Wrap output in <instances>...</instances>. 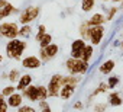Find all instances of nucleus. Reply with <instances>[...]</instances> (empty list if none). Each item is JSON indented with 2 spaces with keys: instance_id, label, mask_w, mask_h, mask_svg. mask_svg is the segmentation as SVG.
Listing matches in <instances>:
<instances>
[{
  "instance_id": "f257e3e1",
  "label": "nucleus",
  "mask_w": 123,
  "mask_h": 112,
  "mask_svg": "<svg viewBox=\"0 0 123 112\" xmlns=\"http://www.w3.org/2000/svg\"><path fill=\"white\" fill-rule=\"evenodd\" d=\"M28 42H25L23 39L19 38H13L6 44V55L7 58L10 60H20L22 58V54L26 49Z\"/></svg>"
},
{
  "instance_id": "f03ea898",
  "label": "nucleus",
  "mask_w": 123,
  "mask_h": 112,
  "mask_svg": "<svg viewBox=\"0 0 123 112\" xmlns=\"http://www.w3.org/2000/svg\"><path fill=\"white\" fill-rule=\"evenodd\" d=\"M65 69L70 74H77V76H83L90 69V61H84L83 58H74L70 57L65 61Z\"/></svg>"
},
{
  "instance_id": "7ed1b4c3",
  "label": "nucleus",
  "mask_w": 123,
  "mask_h": 112,
  "mask_svg": "<svg viewBox=\"0 0 123 112\" xmlns=\"http://www.w3.org/2000/svg\"><path fill=\"white\" fill-rule=\"evenodd\" d=\"M62 77H64V76L59 74V73L51 76V79H49V82H48V84H46L49 98H56V96H59V90H61V87L64 86Z\"/></svg>"
},
{
  "instance_id": "20e7f679",
  "label": "nucleus",
  "mask_w": 123,
  "mask_h": 112,
  "mask_svg": "<svg viewBox=\"0 0 123 112\" xmlns=\"http://www.w3.org/2000/svg\"><path fill=\"white\" fill-rule=\"evenodd\" d=\"M19 25L16 22H2L0 23V36L13 39L19 36Z\"/></svg>"
},
{
  "instance_id": "39448f33",
  "label": "nucleus",
  "mask_w": 123,
  "mask_h": 112,
  "mask_svg": "<svg viewBox=\"0 0 123 112\" xmlns=\"http://www.w3.org/2000/svg\"><path fill=\"white\" fill-rule=\"evenodd\" d=\"M41 15V7L38 6H29L26 7L25 10L20 12V16H19V22L22 25H26V23H32L38 16Z\"/></svg>"
},
{
  "instance_id": "423d86ee",
  "label": "nucleus",
  "mask_w": 123,
  "mask_h": 112,
  "mask_svg": "<svg viewBox=\"0 0 123 112\" xmlns=\"http://www.w3.org/2000/svg\"><path fill=\"white\" fill-rule=\"evenodd\" d=\"M104 34H106V29H104V25H96V26H90V42L93 45H100L103 38H104Z\"/></svg>"
},
{
  "instance_id": "0eeeda50",
  "label": "nucleus",
  "mask_w": 123,
  "mask_h": 112,
  "mask_svg": "<svg viewBox=\"0 0 123 112\" xmlns=\"http://www.w3.org/2000/svg\"><path fill=\"white\" fill-rule=\"evenodd\" d=\"M86 39L84 38H78V39H74L71 42V51H70V55L74 58H81L83 57V52H84V48H86Z\"/></svg>"
},
{
  "instance_id": "6e6552de",
  "label": "nucleus",
  "mask_w": 123,
  "mask_h": 112,
  "mask_svg": "<svg viewBox=\"0 0 123 112\" xmlns=\"http://www.w3.org/2000/svg\"><path fill=\"white\" fill-rule=\"evenodd\" d=\"M42 60L39 57H36V55H28V57H25L22 60V66L28 70H36L42 66Z\"/></svg>"
},
{
  "instance_id": "1a4fd4ad",
  "label": "nucleus",
  "mask_w": 123,
  "mask_h": 112,
  "mask_svg": "<svg viewBox=\"0 0 123 112\" xmlns=\"http://www.w3.org/2000/svg\"><path fill=\"white\" fill-rule=\"evenodd\" d=\"M23 98H28L31 102H39V96H38V86L35 84H29L26 89L22 90Z\"/></svg>"
},
{
  "instance_id": "9d476101",
  "label": "nucleus",
  "mask_w": 123,
  "mask_h": 112,
  "mask_svg": "<svg viewBox=\"0 0 123 112\" xmlns=\"http://www.w3.org/2000/svg\"><path fill=\"white\" fill-rule=\"evenodd\" d=\"M7 103L10 108H19L22 103H23V95L19 93V90H16L15 93H12L10 96H7Z\"/></svg>"
},
{
  "instance_id": "9b49d317",
  "label": "nucleus",
  "mask_w": 123,
  "mask_h": 112,
  "mask_svg": "<svg viewBox=\"0 0 123 112\" xmlns=\"http://www.w3.org/2000/svg\"><path fill=\"white\" fill-rule=\"evenodd\" d=\"M75 89H77V86H74V84H64L59 90V98L64 100H68L75 93Z\"/></svg>"
},
{
  "instance_id": "f8f14e48",
  "label": "nucleus",
  "mask_w": 123,
  "mask_h": 112,
  "mask_svg": "<svg viewBox=\"0 0 123 112\" xmlns=\"http://www.w3.org/2000/svg\"><path fill=\"white\" fill-rule=\"evenodd\" d=\"M114 66H116V63H114V60H111V58H109V60H106V61H103L100 66H98V71L101 73V74H104V76H109L113 70H114Z\"/></svg>"
},
{
  "instance_id": "ddd939ff",
  "label": "nucleus",
  "mask_w": 123,
  "mask_h": 112,
  "mask_svg": "<svg viewBox=\"0 0 123 112\" xmlns=\"http://www.w3.org/2000/svg\"><path fill=\"white\" fill-rule=\"evenodd\" d=\"M18 12H19V9H18V7H15L12 3H7L6 6L0 7V21H3V19H6L7 16L15 15V13H18Z\"/></svg>"
},
{
  "instance_id": "4468645a",
  "label": "nucleus",
  "mask_w": 123,
  "mask_h": 112,
  "mask_svg": "<svg viewBox=\"0 0 123 112\" xmlns=\"http://www.w3.org/2000/svg\"><path fill=\"white\" fill-rule=\"evenodd\" d=\"M106 22H107V19H106V15H103L101 12H97V13L91 15V18L87 21V23H88L90 26H96V25H104Z\"/></svg>"
},
{
  "instance_id": "2eb2a0df",
  "label": "nucleus",
  "mask_w": 123,
  "mask_h": 112,
  "mask_svg": "<svg viewBox=\"0 0 123 112\" xmlns=\"http://www.w3.org/2000/svg\"><path fill=\"white\" fill-rule=\"evenodd\" d=\"M29 84H32V76H31V74H22L20 79H19V82H18V84H16V89H18L19 92H22V90L26 89Z\"/></svg>"
},
{
  "instance_id": "dca6fc26",
  "label": "nucleus",
  "mask_w": 123,
  "mask_h": 112,
  "mask_svg": "<svg viewBox=\"0 0 123 112\" xmlns=\"http://www.w3.org/2000/svg\"><path fill=\"white\" fill-rule=\"evenodd\" d=\"M109 90H110V87H109V83H107V82H100V83H98V86L96 87V90H94V92L91 93V96L88 98V100L91 102L94 96H97V95H101V93H107Z\"/></svg>"
},
{
  "instance_id": "f3484780",
  "label": "nucleus",
  "mask_w": 123,
  "mask_h": 112,
  "mask_svg": "<svg viewBox=\"0 0 123 112\" xmlns=\"http://www.w3.org/2000/svg\"><path fill=\"white\" fill-rule=\"evenodd\" d=\"M109 105L110 106H120L123 105V98L119 92H111L109 95Z\"/></svg>"
},
{
  "instance_id": "a211bd4d",
  "label": "nucleus",
  "mask_w": 123,
  "mask_h": 112,
  "mask_svg": "<svg viewBox=\"0 0 123 112\" xmlns=\"http://www.w3.org/2000/svg\"><path fill=\"white\" fill-rule=\"evenodd\" d=\"M43 49H45L46 55L49 57V60H52V58H55V57H56V54H58V51H59V47H58L56 44L51 42V44H49V45H46Z\"/></svg>"
},
{
  "instance_id": "6ab92c4d",
  "label": "nucleus",
  "mask_w": 123,
  "mask_h": 112,
  "mask_svg": "<svg viewBox=\"0 0 123 112\" xmlns=\"http://www.w3.org/2000/svg\"><path fill=\"white\" fill-rule=\"evenodd\" d=\"M93 55H94V45L93 44H87L86 48H84V52H83V60L84 61H90L93 58Z\"/></svg>"
},
{
  "instance_id": "aec40b11",
  "label": "nucleus",
  "mask_w": 123,
  "mask_h": 112,
  "mask_svg": "<svg viewBox=\"0 0 123 112\" xmlns=\"http://www.w3.org/2000/svg\"><path fill=\"white\" fill-rule=\"evenodd\" d=\"M78 32H80V36H81V38H84L86 41H88V39H90V25H88L87 22H83V23L80 25Z\"/></svg>"
},
{
  "instance_id": "412c9836",
  "label": "nucleus",
  "mask_w": 123,
  "mask_h": 112,
  "mask_svg": "<svg viewBox=\"0 0 123 112\" xmlns=\"http://www.w3.org/2000/svg\"><path fill=\"white\" fill-rule=\"evenodd\" d=\"M32 34V26L31 23H26V25H22L19 28V36L20 38H29Z\"/></svg>"
},
{
  "instance_id": "4be33fe9",
  "label": "nucleus",
  "mask_w": 123,
  "mask_h": 112,
  "mask_svg": "<svg viewBox=\"0 0 123 112\" xmlns=\"http://www.w3.org/2000/svg\"><path fill=\"white\" fill-rule=\"evenodd\" d=\"M96 6V0H81V10L83 12H90Z\"/></svg>"
},
{
  "instance_id": "5701e85b",
  "label": "nucleus",
  "mask_w": 123,
  "mask_h": 112,
  "mask_svg": "<svg viewBox=\"0 0 123 112\" xmlns=\"http://www.w3.org/2000/svg\"><path fill=\"white\" fill-rule=\"evenodd\" d=\"M20 71L18 70V69H12L10 71H9V77H7V80L10 82V83H16V82H19V79H20Z\"/></svg>"
},
{
  "instance_id": "b1692460",
  "label": "nucleus",
  "mask_w": 123,
  "mask_h": 112,
  "mask_svg": "<svg viewBox=\"0 0 123 112\" xmlns=\"http://www.w3.org/2000/svg\"><path fill=\"white\" fill-rule=\"evenodd\" d=\"M38 96H39V100H45L46 98H49L48 87H46V86L39 84V86H38Z\"/></svg>"
},
{
  "instance_id": "393cba45",
  "label": "nucleus",
  "mask_w": 123,
  "mask_h": 112,
  "mask_svg": "<svg viewBox=\"0 0 123 112\" xmlns=\"http://www.w3.org/2000/svg\"><path fill=\"white\" fill-rule=\"evenodd\" d=\"M117 12H119V7H117V6H111V7H109V9H107V15H106L107 22H111V21L114 19V16L117 15Z\"/></svg>"
},
{
  "instance_id": "a878e982",
  "label": "nucleus",
  "mask_w": 123,
  "mask_h": 112,
  "mask_svg": "<svg viewBox=\"0 0 123 112\" xmlns=\"http://www.w3.org/2000/svg\"><path fill=\"white\" fill-rule=\"evenodd\" d=\"M52 42V35L51 34H45L42 38H41V41H39V48H45L46 45H49Z\"/></svg>"
},
{
  "instance_id": "bb28decb",
  "label": "nucleus",
  "mask_w": 123,
  "mask_h": 112,
  "mask_svg": "<svg viewBox=\"0 0 123 112\" xmlns=\"http://www.w3.org/2000/svg\"><path fill=\"white\" fill-rule=\"evenodd\" d=\"M107 83H109V87H110V89H116L117 84L120 83V77H119V76H111V77H109Z\"/></svg>"
},
{
  "instance_id": "cd10ccee",
  "label": "nucleus",
  "mask_w": 123,
  "mask_h": 112,
  "mask_svg": "<svg viewBox=\"0 0 123 112\" xmlns=\"http://www.w3.org/2000/svg\"><path fill=\"white\" fill-rule=\"evenodd\" d=\"M45 31H46V26H45V25H39V26H38V32H36V35H35V41H36V42H39L41 38L46 34Z\"/></svg>"
},
{
  "instance_id": "c85d7f7f",
  "label": "nucleus",
  "mask_w": 123,
  "mask_h": 112,
  "mask_svg": "<svg viewBox=\"0 0 123 112\" xmlns=\"http://www.w3.org/2000/svg\"><path fill=\"white\" fill-rule=\"evenodd\" d=\"M16 90H18V89H16V86H13V84H9V86H6V87L2 90V93H3V95L7 98V96H10L12 93H15Z\"/></svg>"
},
{
  "instance_id": "c756f323",
  "label": "nucleus",
  "mask_w": 123,
  "mask_h": 112,
  "mask_svg": "<svg viewBox=\"0 0 123 112\" xmlns=\"http://www.w3.org/2000/svg\"><path fill=\"white\" fill-rule=\"evenodd\" d=\"M39 109L43 111V112H51V106L48 105L46 99H45V100H39Z\"/></svg>"
},
{
  "instance_id": "7c9ffc66",
  "label": "nucleus",
  "mask_w": 123,
  "mask_h": 112,
  "mask_svg": "<svg viewBox=\"0 0 123 112\" xmlns=\"http://www.w3.org/2000/svg\"><path fill=\"white\" fill-rule=\"evenodd\" d=\"M18 111H19V112H35L36 109H35L33 106H29V105H20V106L18 108Z\"/></svg>"
},
{
  "instance_id": "2f4dec72",
  "label": "nucleus",
  "mask_w": 123,
  "mask_h": 112,
  "mask_svg": "<svg viewBox=\"0 0 123 112\" xmlns=\"http://www.w3.org/2000/svg\"><path fill=\"white\" fill-rule=\"evenodd\" d=\"M10 106H9V103H7V100H0V112H6L7 109H9Z\"/></svg>"
},
{
  "instance_id": "473e14b6",
  "label": "nucleus",
  "mask_w": 123,
  "mask_h": 112,
  "mask_svg": "<svg viewBox=\"0 0 123 112\" xmlns=\"http://www.w3.org/2000/svg\"><path fill=\"white\" fill-rule=\"evenodd\" d=\"M39 58H41L42 61H49V57L46 55V52H45L43 48H39Z\"/></svg>"
},
{
  "instance_id": "72a5a7b5",
  "label": "nucleus",
  "mask_w": 123,
  "mask_h": 112,
  "mask_svg": "<svg viewBox=\"0 0 123 112\" xmlns=\"http://www.w3.org/2000/svg\"><path fill=\"white\" fill-rule=\"evenodd\" d=\"M107 109V103H97V105H94V111H106Z\"/></svg>"
},
{
  "instance_id": "f704fd0d",
  "label": "nucleus",
  "mask_w": 123,
  "mask_h": 112,
  "mask_svg": "<svg viewBox=\"0 0 123 112\" xmlns=\"http://www.w3.org/2000/svg\"><path fill=\"white\" fill-rule=\"evenodd\" d=\"M83 108H84L83 102H75L74 103V109H83Z\"/></svg>"
},
{
  "instance_id": "c9c22d12",
  "label": "nucleus",
  "mask_w": 123,
  "mask_h": 112,
  "mask_svg": "<svg viewBox=\"0 0 123 112\" xmlns=\"http://www.w3.org/2000/svg\"><path fill=\"white\" fill-rule=\"evenodd\" d=\"M9 2H7V0H0V7H3V6H6Z\"/></svg>"
},
{
  "instance_id": "e433bc0d",
  "label": "nucleus",
  "mask_w": 123,
  "mask_h": 112,
  "mask_svg": "<svg viewBox=\"0 0 123 112\" xmlns=\"http://www.w3.org/2000/svg\"><path fill=\"white\" fill-rule=\"evenodd\" d=\"M110 2H113V3H122L123 0H110Z\"/></svg>"
},
{
  "instance_id": "4c0bfd02",
  "label": "nucleus",
  "mask_w": 123,
  "mask_h": 112,
  "mask_svg": "<svg viewBox=\"0 0 123 112\" xmlns=\"http://www.w3.org/2000/svg\"><path fill=\"white\" fill-rule=\"evenodd\" d=\"M120 49H122V51H123V39H122V41H120Z\"/></svg>"
},
{
  "instance_id": "58836bf2",
  "label": "nucleus",
  "mask_w": 123,
  "mask_h": 112,
  "mask_svg": "<svg viewBox=\"0 0 123 112\" xmlns=\"http://www.w3.org/2000/svg\"><path fill=\"white\" fill-rule=\"evenodd\" d=\"M2 61H3V54L0 52V63H2Z\"/></svg>"
},
{
  "instance_id": "ea45409f",
  "label": "nucleus",
  "mask_w": 123,
  "mask_h": 112,
  "mask_svg": "<svg viewBox=\"0 0 123 112\" xmlns=\"http://www.w3.org/2000/svg\"><path fill=\"white\" fill-rule=\"evenodd\" d=\"M101 2H103V3H107V2H110V0H101Z\"/></svg>"
}]
</instances>
